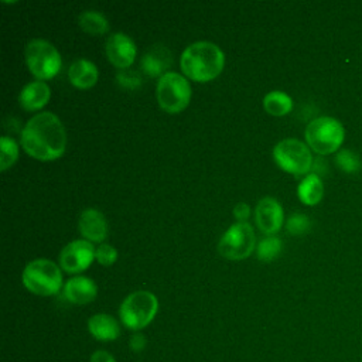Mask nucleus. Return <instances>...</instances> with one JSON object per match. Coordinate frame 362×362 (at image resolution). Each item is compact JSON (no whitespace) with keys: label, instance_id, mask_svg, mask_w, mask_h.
<instances>
[{"label":"nucleus","instance_id":"nucleus-29","mask_svg":"<svg viewBox=\"0 0 362 362\" xmlns=\"http://www.w3.org/2000/svg\"><path fill=\"white\" fill-rule=\"evenodd\" d=\"M250 215V206L245 202H239L233 208V216L238 219V222H245Z\"/></svg>","mask_w":362,"mask_h":362},{"label":"nucleus","instance_id":"nucleus-26","mask_svg":"<svg viewBox=\"0 0 362 362\" xmlns=\"http://www.w3.org/2000/svg\"><path fill=\"white\" fill-rule=\"evenodd\" d=\"M95 259L103 264V266H110L116 262L117 259V252L112 245L107 243H102L100 246L96 247L95 250Z\"/></svg>","mask_w":362,"mask_h":362},{"label":"nucleus","instance_id":"nucleus-18","mask_svg":"<svg viewBox=\"0 0 362 362\" xmlns=\"http://www.w3.org/2000/svg\"><path fill=\"white\" fill-rule=\"evenodd\" d=\"M98 75L99 74L96 65L85 58L74 61L68 69L69 82L79 89H88L93 86L98 81Z\"/></svg>","mask_w":362,"mask_h":362},{"label":"nucleus","instance_id":"nucleus-13","mask_svg":"<svg viewBox=\"0 0 362 362\" xmlns=\"http://www.w3.org/2000/svg\"><path fill=\"white\" fill-rule=\"evenodd\" d=\"M81 235L89 242H102L107 236V222L103 214L98 209H85L78 221Z\"/></svg>","mask_w":362,"mask_h":362},{"label":"nucleus","instance_id":"nucleus-19","mask_svg":"<svg viewBox=\"0 0 362 362\" xmlns=\"http://www.w3.org/2000/svg\"><path fill=\"white\" fill-rule=\"evenodd\" d=\"M298 199L305 205H317L324 197V184L320 175L310 173L307 174L297 187Z\"/></svg>","mask_w":362,"mask_h":362},{"label":"nucleus","instance_id":"nucleus-25","mask_svg":"<svg viewBox=\"0 0 362 362\" xmlns=\"http://www.w3.org/2000/svg\"><path fill=\"white\" fill-rule=\"evenodd\" d=\"M310 226H311L310 218H308L307 215H304V214H300V212L293 214V215L287 219V222H286V229H287V232L291 233V235H296V236L308 232Z\"/></svg>","mask_w":362,"mask_h":362},{"label":"nucleus","instance_id":"nucleus-5","mask_svg":"<svg viewBox=\"0 0 362 362\" xmlns=\"http://www.w3.org/2000/svg\"><path fill=\"white\" fill-rule=\"evenodd\" d=\"M24 287L37 296H54L62 287V274L57 263L49 259L30 262L21 276Z\"/></svg>","mask_w":362,"mask_h":362},{"label":"nucleus","instance_id":"nucleus-4","mask_svg":"<svg viewBox=\"0 0 362 362\" xmlns=\"http://www.w3.org/2000/svg\"><path fill=\"white\" fill-rule=\"evenodd\" d=\"M158 311L157 297L147 290H137L130 293L120 304L119 317L122 324L137 332L146 328Z\"/></svg>","mask_w":362,"mask_h":362},{"label":"nucleus","instance_id":"nucleus-27","mask_svg":"<svg viewBox=\"0 0 362 362\" xmlns=\"http://www.w3.org/2000/svg\"><path fill=\"white\" fill-rule=\"evenodd\" d=\"M117 82L126 88V89H134L139 88L141 83V78L137 72L129 71V69H123L122 72L117 74Z\"/></svg>","mask_w":362,"mask_h":362},{"label":"nucleus","instance_id":"nucleus-22","mask_svg":"<svg viewBox=\"0 0 362 362\" xmlns=\"http://www.w3.org/2000/svg\"><path fill=\"white\" fill-rule=\"evenodd\" d=\"M283 249V242L273 235H269L263 238L256 247V256L262 262H272L274 260Z\"/></svg>","mask_w":362,"mask_h":362},{"label":"nucleus","instance_id":"nucleus-6","mask_svg":"<svg viewBox=\"0 0 362 362\" xmlns=\"http://www.w3.org/2000/svg\"><path fill=\"white\" fill-rule=\"evenodd\" d=\"M24 57L30 72L38 79L54 78L62 65L58 49L47 40L34 38L24 49Z\"/></svg>","mask_w":362,"mask_h":362},{"label":"nucleus","instance_id":"nucleus-8","mask_svg":"<svg viewBox=\"0 0 362 362\" xmlns=\"http://www.w3.org/2000/svg\"><path fill=\"white\" fill-rule=\"evenodd\" d=\"M273 158L281 170L294 175L307 174L314 163L310 147L298 139L280 140L273 147Z\"/></svg>","mask_w":362,"mask_h":362},{"label":"nucleus","instance_id":"nucleus-16","mask_svg":"<svg viewBox=\"0 0 362 362\" xmlns=\"http://www.w3.org/2000/svg\"><path fill=\"white\" fill-rule=\"evenodd\" d=\"M89 334L100 342H110L120 337V325L110 314L99 313L88 320Z\"/></svg>","mask_w":362,"mask_h":362},{"label":"nucleus","instance_id":"nucleus-17","mask_svg":"<svg viewBox=\"0 0 362 362\" xmlns=\"http://www.w3.org/2000/svg\"><path fill=\"white\" fill-rule=\"evenodd\" d=\"M49 96V86L44 81H34L27 83L21 89L18 95V102L20 106L25 110H38L48 103Z\"/></svg>","mask_w":362,"mask_h":362},{"label":"nucleus","instance_id":"nucleus-23","mask_svg":"<svg viewBox=\"0 0 362 362\" xmlns=\"http://www.w3.org/2000/svg\"><path fill=\"white\" fill-rule=\"evenodd\" d=\"M337 167L346 174H356L362 168V161L356 153L349 148H341L335 154Z\"/></svg>","mask_w":362,"mask_h":362},{"label":"nucleus","instance_id":"nucleus-20","mask_svg":"<svg viewBox=\"0 0 362 362\" xmlns=\"http://www.w3.org/2000/svg\"><path fill=\"white\" fill-rule=\"evenodd\" d=\"M78 24L79 27L88 33V34H93V35H99V34H105L109 30V21L107 18L96 11V10H86L82 11L78 16Z\"/></svg>","mask_w":362,"mask_h":362},{"label":"nucleus","instance_id":"nucleus-24","mask_svg":"<svg viewBox=\"0 0 362 362\" xmlns=\"http://www.w3.org/2000/svg\"><path fill=\"white\" fill-rule=\"evenodd\" d=\"M0 168L1 171H6L8 167H11L17 158H18V146L14 141V139L8 136H1L0 139Z\"/></svg>","mask_w":362,"mask_h":362},{"label":"nucleus","instance_id":"nucleus-1","mask_svg":"<svg viewBox=\"0 0 362 362\" xmlns=\"http://www.w3.org/2000/svg\"><path fill=\"white\" fill-rule=\"evenodd\" d=\"M21 146L40 161L61 157L66 147V133L59 117L51 112L34 115L23 127Z\"/></svg>","mask_w":362,"mask_h":362},{"label":"nucleus","instance_id":"nucleus-7","mask_svg":"<svg viewBox=\"0 0 362 362\" xmlns=\"http://www.w3.org/2000/svg\"><path fill=\"white\" fill-rule=\"evenodd\" d=\"M156 98L160 107L168 113L184 110L191 100V86L178 72H167L160 76L156 86Z\"/></svg>","mask_w":362,"mask_h":362},{"label":"nucleus","instance_id":"nucleus-31","mask_svg":"<svg viewBox=\"0 0 362 362\" xmlns=\"http://www.w3.org/2000/svg\"><path fill=\"white\" fill-rule=\"evenodd\" d=\"M361 362H362V358H361Z\"/></svg>","mask_w":362,"mask_h":362},{"label":"nucleus","instance_id":"nucleus-28","mask_svg":"<svg viewBox=\"0 0 362 362\" xmlns=\"http://www.w3.org/2000/svg\"><path fill=\"white\" fill-rule=\"evenodd\" d=\"M147 345V339L141 332H134L129 339V346L133 352H141Z\"/></svg>","mask_w":362,"mask_h":362},{"label":"nucleus","instance_id":"nucleus-3","mask_svg":"<svg viewBox=\"0 0 362 362\" xmlns=\"http://www.w3.org/2000/svg\"><path fill=\"white\" fill-rule=\"evenodd\" d=\"M304 136L307 146L311 150L321 156H327L341 150L345 140V129L338 119L320 116L307 124Z\"/></svg>","mask_w":362,"mask_h":362},{"label":"nucleus","instance_id":"nucleus-2","mask_svg":"<svg viewBox=\"0 0 362 362\" xmlns=\"http://www.w3.org/2000/svg\"><path fill=\"white\" fill-rule=\"evenodd\" d=\"M180 64L187 78L195 82H208L222 72L225 55L216 44L197 41L184 49Z\"/></svg>","mask_w":362,"mask_h":362},{"label":"nucleus","instance_id":"nucleus-10","mask_svg":"<svg viewBox=\"0 0 362 362\" xmlns=\"http://www.w3.org/2000/svg\"><path fill=\"white\" fill-rule=\"evenodd\" d=\"M95 247L86 239H76L65 245L59 253V264L64 272L75 274L86 270L95 259Z\"/></svg>","mask_w":362,"mask_h":362},{"label":"nucleus","instance_id":"nucleus-30","mask_svg":"<svg viewBox=\"0 0 362 362\" xmlns=\"http://www.w3.org/2000/svg\"><path fill=\"white\" fill-rule=\"evenodd\" d=\"M89 362H116V359L113 358V355L107 351H103V349H99V351H95L92 355H90V359Z\"/></svg>","mask_w":362,"mask_h":362},{"label":"nucleus","instance_id":"nucleus-14","mask_svg":"<svg viewBox=\"0 0 362 362\" xmlns=\"http://www.w3.org/2000/svg\"><path fill=\"white\" fill-rule=\"evenodd\" d=\"M98 287L95 281L85 276H75L64 284V297L76 305H83L96 298Z\"/></svg>","mask_w":362,"mask_h":362},{"label":"nucleus","instance_id":"nucleus-9","mask_svg":"<svg viewBox=\"0 0 362 362\" xmlns=\"http://www.w3.org/2000/svg\"><path fill=\"white\" fill-rule=\"evenodd\" d=\"M255 232L247 222L230 225L218 242V252L228 260L246 259L255 249Z\"/></svg>","mask_w":362,"mask_h":362},{"label":"nucleus","instance_id":"nucleus-15","mask_svg":"<svg viewBox=\"0 0 362 362\" xmlns=\"http://www.w3.org/2000/svg\"><path fill=\"white\" fill-rule=\"evenodd\" d=\"M173 64L171 52L164 45H153L141 58V69L146 75L154 78L167 74Z\"/></svg>","mask_w":362,"mask_h":362},{"label":"nucleus","instance_id":"nucleus-12","mask_svg":"<svg viewBox=\"0 0 362 362\" xmlns=\"http://www.w3.org/2000/svg\"><path fill=\"white\" fill-rule=\"evenodd\" d=\"M136 52L134 41L123 33H115L106 41L107 59L120 69H126L133 64Z\"/></svg>","mask_w":362,"mask_h":362},{"label":"nucleus","instance_id":"nucleus-11","mask_svg":"<svg viewBox=\"0 0 362 362\" xmlns=\"http://www.w3.org/2000/svg\"><path fill=\"white\" fill-rule=\"evenodd\" d=\"M283 206L280 202L272 197L262 198L255 209V221L263 233L273 235L280 230L283 225Z\"/></svg>","mask_w":362,"mask_h":362},{"label":"nucleus","instance_id":"nucleus-21","mask_svg":"<svg viewBox=\"0 0 362 362\" xmlns=\"http://www.w3.org/2000/svg\"><path fill=\"white\" fill-rule=\"evenodd\" d=\"M263 106L264 110L272 116H284L291 112L293 99L281 90H272L264 96Z\"/></svg>","mask_w":362,"mask_h":362}]
</instances>
